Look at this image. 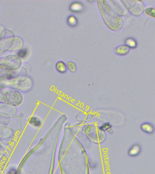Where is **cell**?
Instances as JSON below:
<instances>
[{"label":"cell","instance_id":"2e32d148","mask_svg":"<svg viewBox=\"0 0 155 174\" xmlns=\"http://www.w3.org/2000/svg\"><path fill=\"white\" fill-rule=\"evenodd\" d=\"M29 123L31 125L36 127H39L41 124V121L36 117H32L30 119Z\"/></svg>","mask_w":155,"mask_h":174},{"label":"cell","instance_id":"4fadbf2b","mask_svg":"<svg viewBox=\"0 0 155 174\" xmlns=\"http://www.w3.org/2000/svg\"><path fill=\"white\" fill-rule=\"evenodd\" d=\"M125 43L126 44V46H128L130 49L135 48L137 46V43H136V40L133 38H127L126 40Z\"/></svg>","mask_w":155,"mask_h":174},{"label":"cell","instance_id":"7c38bea8","mask_svg":"<svg viewBox=\"0 0 155 174\" xmlns=\"http://www.w3.org/2000/svg\"><path fill=\"white\" fill-rule=\"evenodd\" d=\"M67 23L70 27H75L77 26L78 20L75 15H71L67 18Z\"/></svg>","mask_w":155,"mask_h":174},{"label":"cell","instance_id":"8992f818","mask_svg":"<svg viewBox=\"0 0 155 174\" xmlns=\"http://www.w3.org/2000/svg\"><path fill=\"white\" fill-rule=\"evenodd\" d=\"M70 11L75 13L83 12L84 10V6L82 3L79 2H75L71 3L69 7Z\"/></svg>","mask_w":155,"mask_h":174},{"label":"cell","instance_id":"d6986e66","mask_svg":"<svg viewBox=\"0 0 155 174\" xmlns=\"http://www.w3.org/2000/svg\"><path fill=\"white\" fill-rule=\"evenodd\" d=\"M15 170H13V171H11L9 172L6 174H15Z\"/></svg>","mask_w":155,"mask_h":174},{"label":"cell","instance_id":"ba28073f","mask_svg":"<svg viewBox=\"0 0 155 174\" xmlns=\"http://www.w3.org/2000/svg\"><path fill=\"white\" fill-rule=\"evenodd\" d=\"M130 49L126 45H121L117 47L115 50V52L117 55L124 56L129 52Z\"/></svg>","mask_w":155,"mask_h":174},{"label":"cell","instance_id":"8fae6325","mask_svg":"<svg viewBox=\"0 0 155 174\" xmlns=\"http://www.w3.org/2000/svg\"><path fill=\"white\" fill-rule=\"evenodd\" d=\"M141 148L139 145L136 144L132 146L128 151V154L131 156H136L140 154Z\"/></svg>","mask_w":155,"mask_h":174},{"label":"cell","instance_id":"5bb4252c","mask_svg":"<svg viewBox=\"0 0 155 174\" xmlns=\"http://www.w3.org/2000/svg\"><path fill=\"white\" fill-rule=\"evenodd\" d=\"M67 68L68 70L71 72V73H75L77 71V66L75 63L72 62V61H68L67 62Z\"/></svg>","mask_w":155,"mask_h":174},{"label":"cell","instance_id":"7a4b0ae2","mask_svg":"<svg viewBox=\"0 0 155 174\" xmlns=\"http://www.w3.org/2000/svg\"><path fill=\"white\" fill-rule=\"evenodd\" d=\"M22 94L17 91L7 90L0 93V102L12 106H17L22 103Z\"/></svg>","mask_w":155,"mask_h":174},{"label":"cell","instance_id":"ac0fdd59","mask_svg":"<svg viewBox=\"0 0 155 174\" xmlns=\"http://www.w3.org/2000/svg\"><path fill=\"white\" fill-rule=\"evenodd\" d=\"M27 54V50L26 49H22L19 50L18 52V56L19 57L21 58H23L25 57L26 56V54Z\"/></svg>","mask_w":155,"mask_h":174},{"label":"cell","instance_id":"30bf717a","mask_svg":"<svg viewBox=\"0 0 155 174\" xmlns=\"http://www.w3.org/2000/svg\"><path fill=\"white\" fill-rule=\"evenodd\" d=\"M55 68L58 73L61 74H65L67 72L68 69L67 65L63 61H58L55 64Z\"/></svg>","mask_w":155,"mask_h":174},{"label":"cell","instance_id":"9a60e30c","mask_svg":"<svg viewBox=\"0 0 155 174\" xmlns=\"http://www.w3.org/2000/svg\"><path fill=\"white\" fill-rule=\"evenodd\" d=\"M145 14L149 17L155 18V8L149 7L145 9Z\"/></svg>","mask_w":155,"mask_h":174},{"label":"cell","instance_id":"9c48e42d","mask_svg":"<svg viewBox=\"0 0 155 174\" xmlns=\"http://www.w3.org/2000/svg\"><path fill=\"white\" fill-rule=\"evenodd\" d=\"M141 128L144 133L150 134L153 133L155 130L154 127L153 125L150 123L142 124L141 126Z\"/></svg>","mask_w":155,"mask_h":174},{"label":"cell","instance_id":"5b68a950","mask_svg":"<svg viewBox=\"0 0 155 174\" xmlns=\"http://www.w3.org/2000/svg\"><path fill=\"white\" fill-rule=\"evenodd\" d=\"M3 60L2 63L0 64V69H15L21 64L20 60L15 56L7 57Z\"/></svg>","mask_w":155,"mask_h":174},{"label":"cell","instance_id":"52a82bcc","mask_svg":"<svg viewBox=\"0 0 155 174\" xmlns=\"http://www.w3.org/2000/svg\"><path fill=\"white\" fill-rule=\"evenodd\" d=\"M108 2L112 7V9L118 15H125V13L124 12V11L123 10V7H121L118 4H117L116 1H109Z\"/></svg>","mask_w":155,"mask_h":174},{"label":"cell","instance_id":"277c9868","mask_svg":"<svg viewBox=\"0 0 155 174\" xmlns=\"http://www.w3.org/2000/svg\"><path fill=\"white\" fill-rule=\"evenodd\" d=\"M122 2L131 13L136 16L141 15L144 11V5L140 1H123Z\"/></svg>","mask_w":155,"mask_h":174},{"label":"cell","instance_id":"e0dca14e","mask_svg":"<svg viewBox=\"0 0 155 174\" xmlns=\"http://www.w3.org/2000/svg\"><path fill=\"white\" fill-rule=\"evenodd\" d=\"M111 128V125L109 123H106L102 125L101 127H99V129L101 131L104 132L105 131H108Z\"/></svg>","mask_w":155,"mask_h":174},{"label":"cell","instance_id":"6da1fadb","mask_svg":"<svg viewBox=\"0 0 155 174\" xmlns=\"http://www.w3.org/2000/svg\"><path fill=\"white\" fill-rule=\"evenodd\" d=\"M97 7L103 21L112 31H117L122 28L123 20L112 9L108 1H97Z\"/></svg>","mask_w":155,"mask_h":174},{"label":"cell","instance_id":"3957f363","mask_svg":"<svg viewBox=\"0 0 155 174\" xmlns=\"http://www.w3.org/2000/svg\"><path fill=\"white\" fill-rule=\"evenodd\" d=\"M84 132L88 137L95 143H101L105 139L104 132L101 131L99 128L95 126L92 125L87 126L84 128Z\"/></svg>","mask_w":155,"mask_h":174},{"label":"cell","instance_id":"ffe728a7","mask_svg":"<svg viewBox=\"0 0 155 174\" xmlns=\"http://www.w3.org/2000/svg\"><path fill=\"white\" fill-rule=\"evenodd\" d=\"M2 88V85H1V82H0V89H1V88Z\"/></svg>","mask_w":155,"mask_h":174}]
</instances>
